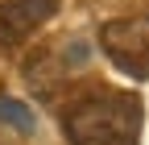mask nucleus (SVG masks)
Instances as JSON below:
<instances>
[{"mask_svg":"<svg viewBox=\"0 0 149 145\" xmlns=\"http://www.w3.org/2000/svg\"><path fill=\"white\" fill-rule=\"evenodd\" d=\"M62 133L70 145H137L141 100L137 96H87L66 108Z\"/></svg>","mask_w":149,"mask_h":145,"instance_id":"1","label":"nucleus"},{"mask_svg":"<svg viewBox=\"0 0 149 145\" xmlns=\"http://www.w3.org/2000/svg\"><path fill=\"white\" fill-rule=\"evenodd\" d=\"M108 58L128 79H149V17H120L100 29Z\"/></svg>","mask_w":149,"mask_h":145,"instance_id":"2","label":"nucleus"},{"mask_svg":"<svg viewBox=\"0 0 149 145\" xmlns=\"http://www.w3.org/2000/svg\"><path fill=\"white\" fill-rule=\"evenodd\" d=\"M58 13V0H0V46L25 42Z\"/></svg>","mask_w":149,"mask_h":145,"instance_id":"3","label":"nucleus"},{"mask_svg":"<svg viewBox=\"0 0 149 145\" xmlns=\"http://www.w3.org/2000/svg\"><path fill=\"white\" fill-rule=\"evenodd\" d=\"M0 124L13 129V133H33V129H37L29 104H21L17 96H0Z\"/></svg>","mask_w":149,"mask_h":145,"instance_id":"4","label":"nucleus"}]
</instances>
